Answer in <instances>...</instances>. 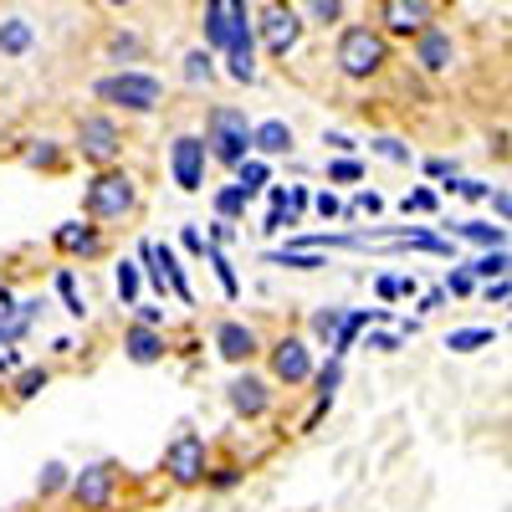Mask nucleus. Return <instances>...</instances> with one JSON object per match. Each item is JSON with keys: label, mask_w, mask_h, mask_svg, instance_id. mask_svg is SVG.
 <instances>
[{"label": "nucleus", "mask_w": 512, "mask_h": 512, "mask_svg": "<svg viewBox=\"0 0 512 512\" xmlns=\"http://www.w3.org/2000/svg\"><path fill=\"white\" fill-rule=\"evenodd\" d=\"M139 210V180L128 175L123 164H108L82 185V221L93 226H118Z\"/></svg>", "instance_id": "nucleus-1"}, {"label": "nucleus", "mask_w": 512, "mask_h": 512, "mask_svg": "<svg viewBox=\"0 0 512 512\" xmlns=\"http://www.w3.org/2000/svg\"><path fill=\"white\" fill-rule=\"evenodd\" d=\"M333 62L349 82H369L390 62V41H384L379 26H344L338 31V47H333Z\"/></svg>", "instance_id": "nucleus-2"}, {"label": "nucleus", "mask_w": 512, "mask_h": 512, "mask_svg": "<svg viewBox=\"0 0 512 512\" xmlns=\"http://www.w3.org/2000/svg\"><path fill=\"white\" fill-rule=\"evenodd\" d=\"M205 154L216 159V164H226V169H236L241 159H251V118L241 113V108H231V103H216L205 113Z\"/></svg>", "instance_id": "nucleus-3"}, {"label": "nucleus", "mask_w": 512, "mask_h": 512, "mask_svg": "<svg viewBox=\"0 0 512 512\" xmlns=\"http://www.w3.org/2000/svg\"><path fill=\"white\" fill-rule=\"evenodd\" d=\"M93 98L98 103H113L123 113H154L164 103V82L154 72H144V67H123V72L93 82Z\"/></svg>", "instance_id": "nucleus-4"}, {"label": "nucleus", "mask_w": 512, "mask_h": 512, "mask_svg": "<svg viewBox=\"0 0 512 512\" xmlns=\"http://www.w3.org/2000/svg\"><path fill=\"white\" fill-rule=\"evenodd\" d=\"M262 354H267V379L272 384H287V390H303V384L313 379V344L303 333H282L277 344H262Z\"/></svg>", "instance_id": "nucleus-5"}, {"label": "nucleus", "mask_w": 512, "mask_h": 512, "mask_svg": "<svg viewBox=\"0 0 512 512\" xmlns=\"http://www.w3.org/2000/svg\"><path fill=\"white\" fill-rule=\"evenodd\" d=\"M72 149L88 159L93 169H108V164H118V154H123V128H118V118H108V113H88V118H77V139H72Z\"/></svg>", "instance_id": "nucleus-6"}, {"label": "nucleus", "mask_w": 512, "mask_h": 512, "mask_svg": "<svg viewBox=\"0 0 512 512\" xmlns=\"http://www.w3.org/2000/svg\"><path fill=\"white\" fill-rule=\"evenodd\" d=\"M67 497L82 507V512H113V497H118V466L113 461H93L82 472L67 477Z\"/></svg>", "instance_id": "nucleus-7"}, {"label": "nucleus", "mask_w": 512, "mask_h": 512, "mask_svg": "<svg viewBox=\"0 0 512 512\" xmlns=\"http://www.w3.org/2000/svg\"><path fill=\"white\" fill-rule=\"evenodd\" d=\"M164 472H169V482H175V487H200L205 472H210V446H205V436L180 431L175 441L164 446Z\"/></svg>", "instance_id": "nucleus-8"}, {"label": "nucleus", "mask_w": 512, "mask_h": 512, "mask_svg": "<svg viewBox=\"0 0 512 512\" xmlns=\"http://www.w3.org/2000/svg\"><path fill=\"white\" fill-rule=\"evenodd\" d=\"M226 405L236 420H267L272 405H277V384L256 369H241L231 384H226Z\"/></svg>", "instance_id": "nucleus-9"}, {"label": "nucleus", "mask_w": 512, "mask_h": 512, "mask_svg": "<svg viewBox=\"0 0 512 512\" xmlns=\"http://www.w3.org/2000/svg\"><path fill=\"white\" fill-rule=\"evenodd\" d=\"M303 16H297L287 0H277V6H267L262 11V21H251V31H262V47L272 52V57H287V52H297V41H303Z\"/></svg>", "instance_id": "nucleus-10"}, {"label": "nucleus", "mask_w": 512, "mask_h": 512, "mask_svg": "<svg viewBox=\"0 0 512 512\" xmlns=\"http://www.w3.org/2000/svg\"><path fill=\"white\" fill-rule=\"evenodd\" d=\"M205 164H210V154H205V139L200 134H180L175 144H169V175H175V185L185 195H200L205 190Z\"/></svg>", "instance_id": "nucleus-11"}, {"label": "nucleus", "mask_w": 512, "mask_h": 512, "mask_svg": "<svg viewBox=\"0 0 512 512\" xmlns=\"http://www.w3.org/2000/svg\"><path fill=\"white\" fill-rule=\"evenodd\" d=\"M52 246H57V256H67V262H98V256L108 251V236L93 221H62L52 231Z\"/></svg>", "instance_id": "nucleus-12"}, {"label": "nucleus", "mask_w": 512, "mask_h": 512, "mask_svg": "<svg viewBox=\"0 0 512 512\" xmlns=\"http://www.w3.org/2000/svg\"><path fill=\"white\" fill-rule=\"evenodd\" d=\"M216 354L236 369H251V359L262 354V333H256L246 318H221L216 323Z\"/></svg>", "instance_id": "nucleus-13"}, {"label": "nucleus", "mask_w": 512, "mask_h": 512, "mask_svg": "<svg viewBox=\"0 0 512 512\" xmlns=\"http://www.w3.org/2000/svg\"><path fill=\"white\" fill-rule=\"evenodd\" d=\"M379 26L390 36H420L436 26V0H379Z\"/></svg>", "instance_id": "nucleus-14"}, {"label": "nucleus", "mask_w": 512, "mask_h": 512, "mask_svg": "<svg viewBox=\"0 0 512 512\" xmlns=\"http://www.w3.org/2000/svg\"><path fill=\"white\" fill-rule=\"evenodd\" d=\"M164 354H169V338H164V328L128 323V333H123V359H128V364L149 369V364H164Z\"/></svg>", "instance_id": "nucleus-15"}, {"label": "nucleus", "mask_w": 512, "mask_h": 512, "mask_svg": "<svg viewBox=\"0 0 512 512\" xmlns=\"http://www.w3.org/2000/svg\"><path fill=\"white\" fill-rule=\"evenodd\" d=\"M415 62H420V72H451V62H456V41H451V31L425 26V31L415 36Z\"/></svg>", "instance_id": "nucleus-16"}, {"label": "nucleus", "mask_w": 512, "mask_h": 512, "mask_svg": "<svg viewBox=\"0 0 512 512\" xmlns=\"http://www.w3.org/2000/svg\"><path fill=\"white\" fill-rule=\"evenodd\" d=\"M292 144H297L292 123H282V118L251 123V154H256V159H282V154H292Z\"/></svg>", "instance_id": "nucleus-17"}, {"label": "nucleus", "mask_w": 512, "mask_h": 512, "mask_svg": "<svg viewBox=\"0 0 512 512\" xmlns=\"http://www.w3.org/2000/svg\"><path fill=\"white\" fill-rule=\"evenodd\" d=\"M390 318V308H344V323H338V333H333V359H344L349 349H354V338L369 328V323H384Z\"/></svg>", "instance_id": "nucleus-18"}, {"label": "nucleus", "mask_w": 512, "mask_h": 512, "mask_svg": "<svg viewBox=\"0 0 512 512\" xmlns=\"http://www.w3.org/2000/svg\"><path fill=\"white\" fill-rule=\"evenodd\" d=\"M154 262H159V272H164L169 292H175L180 303L190 308V303H195V287H190V277H185V262H180V251L169 246V241H154Z\"/></svg>", "instance_id": "nucleus-19"}, {"label": "nucleus", "mask_w": 512, "mask_h": 512, "mask_svg": "<svg viewBox=\"0 0 512 512\" xmlns=\"http://www.w3.org/2000/svg\"><path fill=\"white\" fill-rule=\"evenodd\" d=\"M36 47V26L26 16H6L0 21V57H26Z\"/></svg>", "instance_id": "nucleus-20"}, {"label": "nucleus", "mask_w": 512, "mask_h": 512, "mask_svg": "<svg viewBox=\"0 0 512 512\" xmlns=\"http://www.w3.org/2000/svg\"><path fill=\"white\" fill-rule=\"evenodd\" d=\"M497 344V328H487V323H477V328H451L446 333V349L451 354H477V349H492Z\"/></svg>", "instance_id": "nucleus-21"}, {"label": "nucleus", "mask_w": 512, "mask_h": 512, "mask_svg": "<svg viewBox=\"0 0 512 512\" xmlns=\"http://www.w3.org/2000/svg\"><path fill=\"white\" fill-rule=\"evenodd\" d=\"M231 185H236V190H241V195L251 200L256 190H267V185H272V164H267V159H256V154H251V159H241V164H236V180H231Z\"/></svg>", "instance_id": "nucleus-22"}, {"label": "nucleus", "mask_w": 512, "mask_h": 512, "mask_svg": "<svg viewBox=\"0 0 512 512\" xmlns=\"http://www.w3.org/2000/svg\"><path fill=\"white\" fill-rule=\"evenodd\" d=\"M21 159H26V169H47V175H57V169L67 164V154H62L57 139H31V144L21 149Z\"/></svg>", "instance_id": "nucleus-23"}, {"label": "nucleus", "mask_w": 512, "mask_h": 512, "mask_svg": "<svg viewBox=\"0 0 512 512\" xmlns=\"http://www.w3.org/2000/svg\"><path fill=\"white\" fill-rule=\"evenodd\" d=\"M226 36H231L226 0H205V52H226Z\"/></svg>", "instance_id": "nucleus-24"}, {"label": "nucleus", "mask_w": 512, "mask_h": 512, "mask_svg": "<svg viewBox=\"0 0 512 512\" xmlns=\"http://www.w3.org/2000/svg\"><path fill=\"white\" fill-rule=\"evenodd\" d=\"M262 262L267 267H292V272H318V267H328V256L323 251H292V246H282V251H267Z\"/></svg>", "instance_id": "nucleus-25"}, {"label": "nucleus", "mask_w": 512, "mask_h": 512, "mask_svg": "<svg viewBox=\"0 0 512 512\" xmlns=\"http://www.w3.org/2000/svg\"><path fill=\"white\" fill-rule=\"evenodd\" d=\"M205 262L216 267V282H221V292H226L231 303H236V297H241V277H236V267H231L226 246H210V241H205Z\"/></svg>", "instance_id": "nucleus-26"}, {"label": "nucleus", "mask_w": 512, "mask_h": 512, "mask_svg": "<svg viewBox=\"0 0 512 512\" xmlns=\"http://www.w3.org/2000/svg\"><path fill=\"white\" fill-rule=\"evenodd\" d=\"M456 236H461V241H472V246H482V251L507 246V226H487V221H461Z\"/></svg>", "instance_id": "nucleus-27"}, {"label": "nucleus", "mask_w": 512, "mask_h": 512, "mask_svg": "<svg viewBox=\"0 0 512 512\" xmlns=\"http://www.w3.org/2000/svg\"><path fill=\"white\" fill-rule=\"evenodd\" d=\"M113 287H118V303H123V308H134L139 297H144V272H139V262H118Z\"/></svg>", "instance_id": "nucleus-28"}, {"label": "nucleus", "mask_w": 512, "mask_h": 512, "mask_svg": "<svg viewBox=\"0 0 512 512\" xmlns=\"http://www.w3.org/2000/svg\"><path fill=\"white\" fill-rule=\"evenodd\" d=\"M52 384V369L47 364H31V369H16V384H11V395L16 400H36L41 390Z\"/></svg>", "instance_id": "nucleus-29"}, {"label": "nucleus", "mask_w": 512, "mask_h": 512, "mask_svg": "<svg viewBox=\"0 0 512 512\" xmlns=\"http://www.w3.org/2000/svg\"><path fill=\"white\" fill-rule=\"evenodd\" d=\"M185 82L190 88H205V82H216V57H210L205 47H195V52H185Z\"/></svg>", "instance_id": "nucleus-30"}, {"label": "nucleus", "mask_w": 512, "mask_h": 512, "mask_svg": "<svg viewBox=\"0 0 512 512\" xmlns=\"http://www.w3.org/2000/svg\"><path fill=\"white\" fill-rule=\"evenodd\" d=\"M466 272H472L477 282H497V277H507V246H497V251H482L477 262H466Z\"/></svg>", "instance_id": "nucleus-31"}, {"label": "nucleus", "mask_w": 512, "mask_h": 512, "mask_svg": "<svg viewBox=\"0 0 512 512\" xmlns=\"http://www.w3.org/2000/svg\"><path fill=\"white\" fill-rule=\"evenodd\" d=\"M246 205H251V200H246L236 185H221V190H216V221H231V226H236V221L246 216Z\"/></svg>", "instance_id": "nucleus-32"}, {"label": "nucleus", "mask_w": 512, "mask_h": 512, "mask_svg": "<svg viewBox=\"0 0 512 512\" xmlns=\"http://www.w3.org/2000/svg\"><path fill=\"white\" fill-rule=\"evenodd\" d=\"M57 297H62V308H67L72 318H88V297L77 292V277H72L67 267L57 272Z\"/></svg>", "instance_id": "nucleus-33"}, {"label": "nucleus", "mask_w": 512, "mask_h": 512, "mask_svg": "<svg viewBox=\"0 0 512 512\" xmlns=\"http://www.w3.org/2000/svg\"><path fill=\"white\" fill-rule=\"evenodd\" d=\"M67 477H72L67 461H47V466H41V477H36V492L41 497H57V492H67Z\"/></svg>", "instance_id": "nucleus-34"}, {"label": "nucleus", "mask_w": 512, "mask_h": 512, "mask_svg": "<svg viewBox=\"0 0 512 512\" xmlns=\"http://www.w3.org/2000/svg\"><path fill=\"white\" fill-rule=\"evenodd\" d=\"M303 16L313 26H338L344 21V0H303Z\"/></svg>", "instance_id": "nucleus-35"}, {"label": "nucleus", "mask_w": 512, "mask_h": 512, "mask_svg": "<svg viewBox=\"0 0 512 512\" xmlns=\"http://www.w3.org/2000/svg\"><path fill=\"white\" fill-rule=\"evenodd\" d=\"M108 57L113 62H139L144 57V41L134 31H118V36H108Z\"/></svg>", "instance_id": "nucleus-36"}, {"label": "nucleus", "mask_w": 512, "mask_h": 512, "mask_svg": "<svg viewBox=\"0 0 512 512\" xmlns=\"http://www.w3.org/2000/svg\"><path fill=\"white\" fill-rule=\"evenodd\" d=\"M308 384H318V395H328V400H333V390L344 384V359H333V354H328V364H323V369H313V379H308Z\"/></svg>", "instance_id": "nucleus-37"}, {"label": "nucleus", "mask_w": 512, "mask_h": 512, "mask_svg": "<svg viewBox=\"0 0 512 512\" xmlns=\"http://www.w3.org/2000/svg\"><path fill=\"white\" fill-rule=\"evenodd\" d=\"M354 180H364V164H359L354 154H338V159L328 164V185H354Z\"/></svg>", "instance_id": "nucleus-38"}, {"label": "nucleus", "mask_w": 512, "mask_h": 512, "mask_svg": "<svg viewBox=\"0 0 512 512\" xmlns=\"http://www.w3.org/2000/svg\"><path fill=\"white\" fill-rule=\"evenodd\" d=\"M369 149H374L384 164H410V144H405V139H395V134H379Z\"/></svg>", "instance_id": "nucleus-39"}, {"label": "nucleus", "mask_w": 512, "mask_h": 512, "mask_svg": "<svg viewBox=\"0 0 512 512\" xmlns=\"http://www.w3.org/2000/svg\"><path fill=\"white\" fill-rule=\"evenodd\" d=\"M338 323H344V308H318L313 313V338H318V344H333V333H338Z\"/></svg>", "instance_id": "nucleus-40"}, {"label": "nucleus", "mask_w": 512, "mask_h": 512, "mask_svg": "<svg viewBox=\"0 0 512 512\" xmlns=\"http://www.w3.org/2000/svg\"><path fill=\"white\" fill-rule=\"evenodd\" d=\"M241 477H246V472H241L236 461H221V466H210V472H205V482L216 487V492H231V487H241Z\"/></svg>", "instance_id": "nucleus-41"}, {"label": "nucleus", "mask_w": 512, "mask_h": 512, "mask_svg": "<svg viewBox=\"0 0 512 512\" xmlns=\"http://www.w3.org/2000/svg\"><path fill=\"white\" fill-rule=\"evenodd\" d=\"M436 205H441V195H436V190H410V195L400 200V210H405V216H431Z\"/></svg>", "instance_id": "nucleus-42"}, {"label": "nucleus", "mask_w": 512, "mask_h": 512, "mask_svg": "<svg viewBox=\"0 0 512 512\" xmlns=\"http://www.w3.org/2000/svg\"><path fill=\"white\" fill-rule=\"evenodd\" d=\"M441 287H446V297H472V292H477V277L466 272V267H451Z\"/></svg>", "instance_id": "nucleus-43"}, {"label": "nucleus", "mask_w": 512, "mask_h": 512, "mask_svg": "<svg viewBox=\"0 0 512 512\" xmlns=\"http://www.w3.org/2000/svg\"><path fill=\"white\" fill-rule=\"evenodd\" d=\"M308 205L318 210V216H323V221H338V216H344V200H338L333 190H318V195H313Z\"/></svg>", "instance_id": "nucleus-44"}, {"label": "nucleus", "mask_w": 512, "mask_h": 512, "mask_svg": "<svg viewBox=\"0 0 512 512\" xmlns=\"http://www.w3.org/2000/svg\"><path fill=\"white\" fill-rule=\"evenodd\" d=\"M400 344H405L400 333H369V328H364V349H374V354H395Z\"/></svg>", "instance_id": "nucleus-45"}, {"label": "nucleus", "mask_w": 512, "mask_h": 512, "mask_svg": "<svg viewBox=\"0 0 512 512\" xmlns=\"http://www.w3.org/2000/svg\"><path fill=\"white\" fill-rule=\"evenodd\" d=\"M425 175H431V180H461V169H456V159H425Z\"/></svg>", "instance_id": "nucleus-46"}, {"label": "nucleus", "mask_w": 512, "mask_h": 512, "mask_svg": "<svg viewBox=\"0 0 512 512\" xmlns=\"http://www.w3.org/2000/svg\"><path fill=\"white\" fill-rule=\"evenodd\" d=\"M446 190H451V195H461V200H487V190H492V185H482V180H451Z\"/></svg>", "instance_id": "nucleus-47"}, {"label": "nucleus", "mask_w": 512, "mask_h": 512, "mask_svg": "<svg viewBox=\"0 0 512 512\" xmlns=\"http://www.w3.org/2000/svg\"><path fill=\"white\" fill-rule=\"evenodd\" d=\"M205 241H210V246H231V241H236V226H231V221H210Z\"/></svg>", "instance_id": "nucleus-48"}, {"label": "nucleus", "mask_w": 512, "mask_h": 512, "mask_svg": "<svg viewBox=\"0 0 512 512\" xmlns=\"http://www.w3.org/2000/svg\"><path fill=\"white\" fill-rule=\"evenodd\" d=\"M180 246H185V256H205V231L200 226H185L180 231Z\"/></svg>", "instance_id": "nucleus-49"}, {"label": "nucleus", "mask_w": 512, "mask_h": 512, "mask_svg": "<svg viewBox=\"0 0 512 512\" xmlns=\"http://www.w3.org/2000/svg\"><path fill=\"white\" fill-rule=\"evenodd\" d=\"M287 226H297V221L287 216L282 205H277V210H267V221H262V231H267V236H277V231H287Z\"/></svg>", "instance_id": "nucleus-50"}, {"label": "nucleus", "mask_w": 512, "mask_h": 512, "mask_svg": "<svg viewBox=\"0 0 512 512\" xmlns=\"http://www.w3.org/2000/svg\"><path fill=\"white\" fill-rule=\"evenodd\" d=\"M482 297H487V303H507V297H512V287H507V277H497V282H482Z\"/></svg>", "instance_id": "nucleus-51"}, {"label": "nucleus", "mask_w": 512, "mask_h": 512, "mask_svg": "<svg viewBox=\"0 0 512 512\" xmlns=\"http://www.w3.org/2000/svg\"><path fill=\"white\" fill-rule=\"evenodd\" d=\"M487 200H492V210H497V221L507 226V216H512V195H507V190L497 185V190H487Z\"/></svg>", "instance_id": "nucleus-52"}, {"label": "nucleus", "mask_w": 512, "mask_h": 512, "mask_svg": "<svg viewBox=\"0 0 512 512\" xmlns=\"http://www.w3.org/2000/svg\"><path fill=\"white\" fill-rule=\"evenodd\" d=\"M374 292H379V303H395V297H400V277H390V272H384V277L374 282Z\"/></svg>", "instance_id": "nucleus-53"}, {"label": "nucleus", "mask_w": 512, "mask_h": 512, "mask_svg": "<svg viewBox=\"0 0 512 512\" xmlns=\"http://www.w3.org/2000/svg\"><path fill=\"white\" fill-rule=\"evenodd\" d=\"M328 410H333V400H328V395H318V405H313V410H308V420H303V431H318Z\"/></svg>", "instance_id": "nucleus-54"}, {"label": "nucleus", "mask_w": 512, "mask_h": 512, "mask_svg": "<svg viewBox=\"0 0 512 512\" xmlns=\"http://www.w3.org/2000/svg\"><path fill=\"white\" fill-rule=\"evenodd\" d=\"M323 144H328L333 154H354V149H359V144H354L349 134H338V128H333V134H323Z\"/></svg>", "instance_id": "nucleus-55"}, {"label": "nucleus", "mask_w": 512, "mask_h": 512, "mask_svg": "<svg viewBox=\"0 0 512 512\" xmlns=\"http://www.w3.org/2000/svg\"><path fill=\"white\" fill-rule=\"evenodd\" d=\"M134 308H139L134 323H144V328H164V308H149V303H134Z\"/></svg>", "instance_id": "nucleus-56"}, {"label": "nucleus", "mask_w": 512, "mask_h": 512, "mask_svg": "<svg viewBox=\"0 0 512 512\" xmlns=\"http://www.w3.org/2000/svg\"><path fill=\"white\" fill-rule=\"evenodd\" d=\"M436 308H446V287H431L420 297V313H436Z\"/></svg>", "instance_id": "nucleus-57"}, {"label": "nucleus", "mask_w": 512, "mask_h": 512, "mask_svg": "<svg viewBox=\"0 0 512 512\" xmlns=\"http://www.w3.org/2000/svg\"><path fill=\"white\" fill-rule=\"evenodd\" d=\"M21 369V354H0V374H16Z\"/></svg>", "instance_id": "nucleus-58"}, {"label": "nucleus", "mask_w": 512, "mask_h": 512, "mask_svg": "<svg viewBox=\"0 0 512 512\" xmlns=\"http://www.w3.org/2000/svg\"><path fill=\"white\" fill-rule=\"evenodd\" d=\"M415 292H420V282H415V272H410V277H400V297H415Z\"/></svg>", "instance_id": "nucleus-59"}, {"label": "nucleus", "mask_w": 512, "mask_h": 512, "mask_svg": "<svg viewBox=\"0 0 512 512\" xmlns=\"http://www.w3.org/2000/svg\"><path fill=\"white\" fill-rule=\"evenodd\" d=\"M103 6H113V11H123V6H134V0H103Z\"/></svg>", "instance_id": "nucleus-60"}]
</instances>
